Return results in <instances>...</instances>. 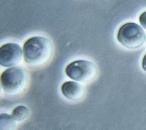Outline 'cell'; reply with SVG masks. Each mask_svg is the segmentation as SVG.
Returning <instances> with one entry per match:
<instances>
[{"instance_id": "7", "label": "cell", "mask_w": 146, "mask_h": 130, "mask_svg": "<svg viewBox=\"0 0 146 130\" xmlns=\"http://www.w3.org/2000/svg\"><path fill=\"white\" fill-rule=\"evenodd\" d=\"M0 130H14L16 121L12 115L2 113L0 115Z\"/></svg>"}, {"instance_id": "2", "label": "cell", "mask_w": 146, "mask_h": 130, "mask_svg": "<svg viewBox=\"0 0 146 130\" xmlns=\"http://www.w3.org/2000/svg\"><path fill=\"white\" fill-rule=\"evenodd\" d=\"M0 81L2 89L5 94L9 95H16L26 89L29 78L24 68L14 66L3 71Z\"/></svg>"}, {"instance_id": "9", "label": "cell", "mask_w": 146, "mask_h": 130, "mask_svg": "<svg viewBox=\"0 0 146 130\" xmlns=\"http://www.w3.org/2000/svg\"><path fill=\"white\" fill-rule=\"evenodd\" d=\"M139 22L142 27L146 29V11L142 13L139 16Z\"/></svg>"}, {"instance_id": "3", "label": "cell", "mask_w": 146, "mask_h": 130, "mask_svg": "<svg viewBox=\"0 0 146 130\" xmlns=\"http://www.w3.org/2000/svg\"><path fill=\"white\" fill-rule=\"evenodd\" d=\"M116 38L117 41L124 47L136 49L144 43L145 34L139 25L133 22H127L119 27Z\"/></svg>"}, {"instance_id": "10", "label": "cell", "mask_w": 146, "mask_h": 130, "mask_svg": "<svg viewBox=\"0 0 146 130\" xmlns=\"http://www.w3.org/2000/svg\"><path fill=\"white\" fill-rule=\"evenodd\" d=\"M142 68L143 69L146 71V54L144 55V56L142 60Z\"/></svg>"}, {"instance_id": "1", "label": "cell", "mask_w": 146, "mask_h": 130, "mask_svg": "<svg viewBox=\"0 0 146 130\" xmlns=\"http://www.w3.org/2000/svg\"><path fill=\"white\" fill-rule=\"evenodd\" d=\"M53 53L51 42L41 36H34L27 39L23 46L24 60L32 66H40L47 63Z\"/></svg>"}, {"instance_id": "5", "label": "cell", "mask_w": 146, "mask_h": 130, "mask_svg": "<svg viewBox=\"0 0 146 130\" xmlns=\"http://www.w3.org/2000/svg\"><path fill=\"white\" fill-rule=\"evenodd\" d=\"M22 55V50L18 44L5 43L0 48V64L3 67L15 66L19 63Z\"/></svg>"}, {"instance_id": "4", "label": "cell", "mask_w": 146, "mask_h": 130, "mask_svg": "<svg viewBox=\"0 0 146 130\" xmlns=\"http://www.w3.org/2000/svg\"><path fill=\"white\" fill-rule=\"evenodd\" d=\"M97 67L92 62L80 59L68 64L65 72L70 79L79 82L87 83L93 80L97 75Z\"/></svg>"}, {"instance_id": "8", "label": "cell", "mask_w": 146, "mask_h": 130, "mask_svg": "<svg viewBox=\"0 0 146 130\" xmlns=\"http://www.w3.org/2000/svg\"><path fill=\"white\" fill-rule=\"evenodd\" d=\"M29 114V109L24 105H19L15 107L12 111L11 115L15 120L21 121L27 117Z\"/></svg>"}, {"instance_id": "6", "label": "cell", "mask_w": 146, "mask_h": 130, "mask_svg": "<svg viewBox=\"0 0 146 130\" xmlns=\"http://www.w3.org/2000/svg\"><path fill=\"white\" fill-rule=\"evenodd\" d=\"M60 89L63 95L72 101H77L82 99L86 92L85 88L82 84L74 81L63 83Z\"/></svg>"}]
</instances>
